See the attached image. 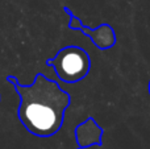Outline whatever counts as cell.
<instances>
[{
  "instance_id": "obj_1",
  "label": "cell",
  "mask_w": 150,
  "mask_h": 149,
  "mask_svg": "<svg viewBox=\"0 0 150 149\" xmlns=\"http://www.w3.org/2000/svg\"><path fill=\"white\" fill-rule=\"evenodd\" d=\"M7 82L18 94L17 118L29 133L50 137L62 128L65 112L71 104V95L58 82L42 73H37L32 84H21L13 75H8Z\"/></svg>"
},
{
  "instance_id": "obj_2",
  "label": "cell",
  "mask_w": 150,
  "mask_h": 149,
  "mask_svg": "<svg viewBox=\"0 0 150 149\" xmlns=\"http://www.w3.org/2000/svg\"><path fill=\"white\" fill-rule=\"evenodd\" d=\"M46 65L54 69L57 77L65 83H76L88 75L91 58L83 48L69 45L58 50L53 58L46 60Z\"/></svg>"
},
{
  "instance_id": "obj_3",
  "label": "cell",
  "mask_w": 150,
  "mask_h": 149,
  "mask_svg": "<svg viewBox=\"0 0 150 149\" xmlns=\"http://www.w3.org/2000/svg\"><path fill=\"white\" fill-rule=\"evenodd\" d=\"M63 11L70 16V21H69V28L74 29V31H80L83 34L88 36L92 40L93 45L100 50H107L111 49L116 44V33L115 29L108 24H101L100 26L95 29H90L86 25H83L82 20L79 17L74 15V12L71 9H69L67 7H63Z\"/></svg>"
},
{
  "instance_id": "obj_4",
  "label": "cell",
  "mask_w": 150,
  "mask_h": 149,
  "mask_svg": "<svg viewBox=\"0 0 150 149\" xmlns=\"http://www.w3.org/2000/svg\"><path fill=\"white\" fill-rule=\"evenodd\" d=\"M148 91H149V96H150V79H149V83H148Z\"/></svg>"
},
{
  "instance_id": "obj_5",
  "label": "cell",
  "mask_w": 150,
  "mask_h": 149,
  "mask_svg": "<svg viewBox=\"0 0 150 149\" xmlns=\"http://www.w3.org/2000/svg\"><path fill=\"white\" fill-rule=\"evenodd\" d=\"M0 100H1V98H0Z\"/></svg>"
}]
</instances>
